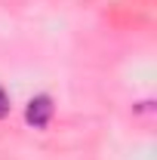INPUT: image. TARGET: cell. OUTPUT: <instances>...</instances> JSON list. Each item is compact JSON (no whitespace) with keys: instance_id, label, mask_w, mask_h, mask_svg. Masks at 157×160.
<instances>
[{"instance_id":"obj_1","label":"cell","mask_w":157,"mask_h":160,"mask_svg":"<svg viewBox=\"0 0 157 160\" xmlns=\"http://www.w3.org/2000/svg\"><path fill=\"white\" fill-rule=\"evenodd\" d=\"M56 117V102L49 92H37V96H31L28 105H25V123L31 126V129H46L49 123Z\"/></svg>"},{"instance_id":"obj_2","label":"cell","mask_w":157,"mask_h":160,"mask_svg":"<svg viewBox=\"0 0 157 160\" xmlns=\"http://www.w3.org/2000/svg\"><path fill=\"white\" fill-rule=\"evenodd\" d=\"M9 111H13V99H9L6 86H0V120H6V117H9Z\"/></svg>"}]
</instances>
